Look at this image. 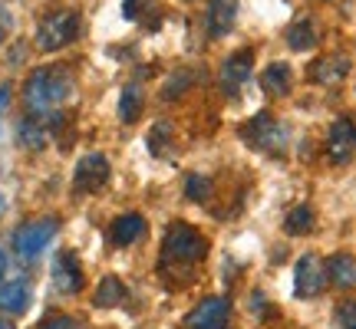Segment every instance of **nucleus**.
Masks as SVG:
<instances>
[{
	"instance_id": "obj_1",
	"label": "nucleus",
	"mask_w": 356,
	"mask_h": 329,
	"mask_svg": "<svg viewBox=\"0 0 356 329\" xmlns=\"http://www.w3.org/2000/svg\"><path fill=\"white\" fill-rule=\"evenodd\" d=\"M70 89H73V79H70L66 69H60V66H40L24 83V102L30 109V115L40 119V115L60 109L66 102V96H70Z\"/></svg>"
},
{
	"instance_id": "obj_2",
	"label": "nucleus",
	"mask_w": 356,
	"mask_h": 329,
	"mask_svg": "<svg viewBox=\"0 0 356 329\" xmlns=\"http://www.w3.org/2000/svg\"><path fill=\"white\" fill-rule=\"evenodd\" d=\"M208 253V237H202L195 228L188 224H172L165 230V244H162V264L172 267V264H198L204 260Z\"/></svg>"
},
{
	"instance_id": "obj_3",
	"label": "nucleus",
	"mask_w": 356,
	"mask_h": 329,
	"mask_svg": "<svg viewBox=\"0 0 356 329\" xmlns=\"http://www.w3.org/2000/svg\"><path fill=\"white\" fill-rule=\"evenodd\" d=\"M79 13L76 10H56L50 17H43L37 26V47L43 53H56L70 47L79 37Z\"/></svg>"
},
{
	"instance_id": "obj_4",
	"label": "nucleus",
	"mask_w": 356,
	"mask_h": 329,
	"mask_svg": "<svg viewBox=\"0 0 356 329\" xmlns=\"http://www.w3.org/2000/svg\"><path fill=\"white\" fill-rule=\"evenodd\" d=\"M56 230H60L56 217H33V221H26V224L13 230V251L20 253L24 260H33V257L47 251V244H53Z\"/></svg>"
},
{
	"instance_id": "obj_5",
	"label": "nucleus",
	"mask_w": 356,
	"mask_h": 329,
	"mask_svg": "<svg viewBox=\"0 0 356 329\" xmlns=\"http://www.w3.org/2000/svg\"><path fill=\"white\" fill-rule=\"evenodd\" d=\"M241 135L248 145H254V149H261L267 155H280L287 149V128L280 126V122H274V115H267V112H257L241 128Z\"/></svg>"
},
{
	"instance_id": "obj_6",
	"label": "nucleus",
	"mask_w": 356,
	"mask_h": 329,
	"mask_svg": "<svg viewBox=\"0 0 356 329\" xmlns=\"http://www.w3.org/2000/svg\"><path fill=\"white\" fill-rule=\"evenodd\" d=\"M327 287V267L320 260L317 253H304L297 267H293V293L300 296V300H314L320 296Z\"/></svg>"
},
{
	"instance_id": "obj_7",
	"label": "nucleus",
	"mask_w": 356,
	"mask_h": 329,
	"mask_svg": "<svg viewBox=\"0 0 356 329\" xmlns=\"http://www.w3.org/2000/svg\"><path fill=\"white\" fill-rule=\"evenodd\" d=\"M231 317V303L225 296H208L185 317V329H225Z\"/></svg>"
},
{
	"instance_id": "obj_8",
	"label": "nucleus",
	"mask_w": 356,
	"mask_h": 329,
	"mask_svg": "<svg viewBox=\"0 0 356 329\" xmlns=\"http://www.w3.org/2000/svg\"><path fill=\"white\" fill-rule=\"evenodd\" d=\"M109 181V158L99 152L86 155V158H79L76 171H73V188L79 194H92V191H99L102 185Z\"/></svg>"
},
{
	"instance_id": "obj_9",
	"label": "nucleus",
	"mask_w": 356,
	"mask_h": 329,
	"mask_svg": "<svg viewBox=\"0 0 356 329\" xmlns=\"http://www.w3.org/2000/svg\"><path fill=\"white\" fill-rule=\"evenodd\" d=\"M356 149V122L353 119H337L327 132V155H330V162L343 164L350 162V155Z\"/></svg>"
},
{
	"instance_id": "obj_10",
	"label": "nucleus",
	"mask_w": 356,
	"mask_h": 329,
	"mask_svg": "<svg viewBox=\"0 0 356 329\" xmlns=\"http://www.w3.org/2000/svg\"><path fill=\"white\" fill-rule=\"evenodd\" d=\"M53 283L60 287V293H79L83 290V267L79 257L70 251H60L53 260Z\"/></svg>"
},
{
	"instance_id": "obj_11",
	"label": "nucleus",
	"mask_w": 356,
	"mask_h": 329,
	"mask_svg": "<svg viewBox=\"0 0 356 329\" xmlns=\"http://www.w3.org/2000/svg\"><path fill=\"white\" fill-rule=\"evenodd\" d=\"M251 60H254V56H251V50H238L234 56H228V60H225V66H221V76H218V79H221V89H225L228 96H234V92L248 83V76H251Z\"/></svg>"
},
{
	"instance_id": "obj_12",
	"label": "nucleus",
	"mask_w": 356,
	"mask_h": 329,
	"mask_svg": "<svg viewBox=\"0 0 356 329\" xmlns=\"http://www.w3.org/2000/svg\"><path fill=\"white\" fill-rule=\"evenodd\" d=\"M238 17V0H208V13H204V26L211 37H225Z\"/></svg>"
},
{
	"instance_id": "obj_13",
	"label": "nucleus",
	"mask_w": 356,
	"mask_h": 329,
	"mask_svg": "<svg viewBox=\"0 0 356 329\" xmlns=\"http://www.w3.org/2000/svg\"><path fill=\"white\" fill-rule=\"evenodd\" d=\"M142 234H145V217L136 214V211H129V214L115 217L113 228H109V241L115 247H129L132 241H139Z\"/></svg>"
},
{
	"instance_id": "obj_14",
	"label": "nucleus",
	"mask_w": 356,
	"mask_h": 329,
	"mask_svg": "<svg viewBox=\"0 0 356 329\" xmlns=\"http://www.w3.org/2000/svg\"><path fill=\"white\" fill-rule=\"evenodd\" d=\"M350 73V60L346 56H323L310 66V79L320 83V86H337L343 83V76Z\"/></svg>"
},
{
	"instance_id": "obj_15",
	"label": "nucleus",
	"mask_w": 356,
	"mask_h": 329,
	"mask_svg": "<svg viewBox=\"0 0 356 329\" xmlns=\"http://www.w3.org/2000/svg\"><path fill=\"white\" fill-rule=\"evenodd\" d=\"M323 267H327V280H333V287H340V290L356 287V257L353 253H333Z\"/></svg>"
},
{
	"instance_id": "obj_16",
	"label": "nucleus",
	"mask_w": 356,
	"mask_h": 329,
	"mask_svg": "<svg viewBox=\"0 0 356 329\" xmlns=\"http://www.w3.org/2000/svg\"><path fill=\"white\" fill-rule=\"evenodd\" d=\"M26 306H30V283L26 280H7L0 287V310L17 317V313H24Z\"/></svg>"
},
{
	"instance_id": "obj_17",
	"label": "nucleus",
	"mask_w": 356,
	"mask_h": 329,
	"mask_svg": "<svg viewBox=\"0 0 356 329\" xmlns=\"http://www.w3.org/2000/svg\"><path fill=\"white\" fill-rule=\"evenodd\" d=\"M261 86L270 96H287L291 92V66L287 63H270L261 76Z\"/></svg>"
},
{
	"instance_id": "obj_18",
	"label": "nucleus",
	"mask_w": 356,
	"mask_h": 329,
	"mask_svg": "<svg viewBox=\"0 0 356 329\" xmlns=\"http://www.w3.org/2000/svg\"><path fill=\"white\" fill-rule=\"evenodd\" d=\"M287 43H291V50H314L317 47V24L314 20H297V24L287 30Z\"/></svg>"
},
{
	"instance_id": "obj_19",
	"label": "nucleus",
	"mask_w": 356,
	"mask_h": 329,
	"mask_svg": "<svg viewBox=\"0 0 356 329\" xmlns=\"http://www.w3.org/2000/svg\"><path fill=\"white\" fill-rule=\"evenodd\" d=\"M17 139H20V145L24 149H33V152H40L43 145H47V128H43V122L40 119H24L20 126H17Z\"/></svg>"
},
{
	"instance_id": "obj_20",
	"label": "nucleus",
	"mask_w": 356,
	"mask_h": 329,
	"mask_svg": "<svg viewBox=\"0 0 356 329\" xmlns=\"http://www.w3.org/2000/svg\"><path fill=\"white\" fill-rule=\"evenodd\" d=\"M139 115H142V86L129 83L122 89V96H119V119L122 122H136Z\"/></svg>"
},
{
	"instance_id": "obj_21",
	"label": "nucleus",
	"mask_w": 356,
	"mask_h": 329,
	"mask_svg": "<svg viewBox=\"0 0 356 329\" xmlns=\"http://www.w3.org/2000/svg\"><path fill=\"white\" fill-rule=\"evenodd\" d=\"M96 306H119L122 300H126V283L119 277H106L99 283V290H96Z\"/></svg>"
},
{
	"instance_id": "obj_22",
	"label": "nucleus",
	"mask_w": 356,
	"mask_h": 329,
	"mask_svg": "<svg viewBox=\"0 0 356 329\" xmlns=\"http://www.w3.org/2000/svg\"><path fill=\"white\" fill-rule=\"evenodd\" d=\"M284 230H287V234H293V237H300V234H310V230H314V211H310L307 204L293 208L291 214H287V221H284Z\"/></svg>"
},
{
	"instance_id": "obj_23",
	"label": "nucleus",
	"mask_w": 356,
	"mask_h": 329,
	"mask_svg": "<svg viewBox=\"0 0 356 329\" xmlns=\"http://www.w3.org/2000/svg\"><path fill=\"white\" fill-rule=\"evenodd\" d=\"M337 323L340 329H356V300H343L337 306Z\"/></svg>"
},
{
	"instance_id": "obj_24",
	"label": "nucleus",
	"mask_w": 356,
	"mask_h": 329,
	"mask_svg": "<svg viewBox=\"0 0 356 329\" xmlns=\"http://www.w3.org/2000/svg\"><path fill=\"white\" fill-rule=\"evenodd\" d=\"M185 188H188V198H191V201H204V198H208V188H211V185H208L204 178L191 175L188 181H185Z\"/></svg>"
},
{
	"instance_id": "obj_25",
	"label": "nucleus",
	"mask_w": 356,
	"mask_h": 329,
	"mask_svg": "<svg viewBox=\"0 0 356 329\" xmlns=\"http://www.w3.org/2000/svg\"><path fill=\"white\" fill-rule=\"evenodd\" d=\"M40 329H79L73 317H50Z\"/></svg>"
},
{
	"instance_id": "obj_26",
	"label": "nucleus",
	"mask_w": 356,
	"mask_h": 329,
	"mask_svg": "<svg viewBox=\"0 0 356 329\" xmlns=\"http://www.w3.org/2000/svg\"><path fill=\"white\" fill-rule=\"evenodd\" d=\"M3 273H7V253L0 251V287H3Z\"/></svg>"
},
{
	"instance_id": "obj_27",
	"label": "nucleus",
	"mask_w": 356,
	"mask_h": 329,
	"mask_svg": "<svg viewBox=\"0 0 356 329\" xmlns=\"http://www.w3.org/2000/svg\"><path fill=\"white\" fill-rule=\"evenodd\" d=\"M3 30H7V13H3V7H0V40H3Z\"/></svg>"
},
{
	"instance_id": "obj_28",
	"label": "nucleus",
	"mask_w": 356,
	"mask_h": 329,
	"mask_svg": "<svg viewBox=\"0 0 356 329\" xmlns=\"http://www.w3.org/2000/svg\"><path fill=\"white\" fill-rule=\"evenodd\" d=\"M0 329H17V326H13L10 319H0Z\"/></svg>"
},
{
	"instance_id": "obj_29",
	"label": "nucleus",
	"mask_w": 356,
	"mask_h": 329,
	"mask_svg": "<svg viewBox=\"0 0 356 329\" xmlns=\"http://www.w3.org/2000/svg\"><path fill=\"white\" fill-rule=\"evenodd\" d=\"M0 214H3V194H0Z\"/></svg>"
}]
</instances>
